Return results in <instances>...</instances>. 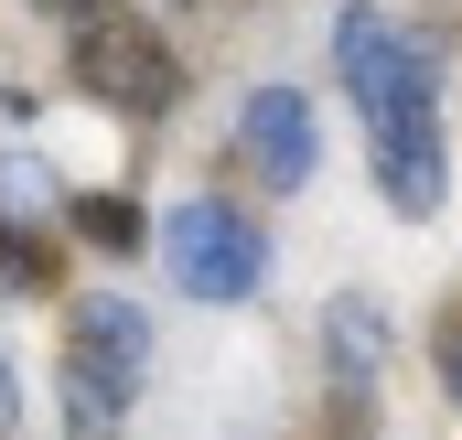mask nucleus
<instances>
[{"label":"nucleus","instance_id":"f257e3e1","mask_svg":"<svg viewBox=\"0 0 462 440\" xmlns=\"http://www.w3.org/2000/svg\"><path fill=\"white\" fill-rule=\"evenodd\" d=\"M140 365H151V323L129 312V290H87L76 323H65V365H54L65 440H118V430H129Z\"/></svg>","mask_w":462,"mask_h":440},{"label":"nucleus","instance_id":"f03ea898","mask_svg":"<svg viewBox=\"0 0 462 440\" xmlns=\"http://www.w3.org/2000/svg\"><path fill=\"white\" fill-rule=\"evenodd\" d=\"M334 76H345V97H355L365 118L441 108V54H430L409 22H387L376 0H355L345 22H334Z\"/></svg>","mask_w":462,"mask_h":440},{"label":"nucleus","instance_id":"7ed1b4c3","mask_svg":"<svg viewBox=\"0 0 462 440\" xmlns=\"http://www.w3.org/2000/svg\"><path fill=\"white\" fill-rule=\"evenodd\" d=\"M76 87L118 118H172L183 97V65L151 22H118V11H76Z\"/></svg>","mask_w":462,"mask_h":440},{"label":"nucleus","instance_id":"20e7f679","mask_svg":"<svg viewBox=\"0 0 462 440\" xmlns=\"http://www.w3.org/2000/svg\"><path fill=\"white\" fill-rule=\"evenodd\" d=\"M162 258H172V290H194V301H258V280H269V236H258V215H247V205H216V194L172 205Z\"/></svg>","mask_w":462,"mask_h":440},{"label":"nucleus","instance_id":"39448f33","mask_svg":"<svg viewBox=\"0 0 462 440\" xmlns=\"http://www.w3.org/2000/svg\"><path fill=\"white\" fill-rule=\"evenodd\" d=\"M236 161H247L269 194H301V183L323 172V129H312V97H301V87H258V97L236 108Z\"/></svg>","mask_w":462,"mask_h":440},{"label":"nucleus","instance_id":"423d86ee","mask_svg":"<svg viewBox=\"0 0 462 440\" xmlns=\"http://www.w3.org/2000/svg\"><path fill=\"white\" fill-rule=\"evenodd\" d=\"M365 151H376V194H387L398 215H441V194H452L441 108H398V118H365Z\"/></svg>","mask_w":462,"mask_h":440},{"label":"nucleus","instance_id":"0eeeda50","mask_svg":"<svg viewBox=\"0 0 462 440\" xmlns=\"http://www.w3.org/2000/svg\"><path fill=\"white\" fill-rule=\"evenodd\" d=\"M323 365H334V419L365 430V398H376V376H387V312L345 290V301L323 312Z\"/></svg>","mask_w":462,"mask_h":440},{"label":"nucleus","instance_id":"6e6552de","mask_svg":"<svg viewBox=\"0 0 462 440\" xmlns=\"http://www.w3.org/2000/svg\"><path fill=\"white\" fill-rule=\"evenodd\" d=\"M54 215V172L32 151H0V225H43Z\"/></svg>","mask_w":462,"mask_h":440},{"label":"nucleus","instance_id":"1a4fd4ad","mask_svg":"<svg viewBox=\"0 0 462 440\" xmlns=\"http://www.w3.org/2000/svg\"><path fill=\"white\" fill-rule=\"evenodd\" d=\"M76 236L108 247V258H129V247H140V205H129V194H76Z\"/></svg>","mask_w":462,"mask_h":440},{"label":"nucleus","instance_id":"9d476101","mask_svg":"<svg viewBox=\"0 0 462 440\" xmlns=\"http://www.w3.org/2000/svg\"><path fill=\"white\" fill-rule=\"evenodd\" d=\"M0 290H54V247H32V225H0Z\"/></svg>","mask_w":462,"mask_h":440},{"label":"nucleus","instance_id":"9b49d317","mask_svg":"<svg viewBox=\"0 0 462 440\" xmlns=\"http://www.w3.org/2000/svg\"><path fill=\"white\" fill-rule=\"evenodd\" d=\"M441 387H452V408H462V301L441 312Z\"/></svg>","mask_w":462,"mask_h":440},{"label":"nucleus","instance_id":"f8f14e48","mask_svg":"<svg viewBox=\"0 0 462 440\" xmlns=\"http://www.w3.org/2000/svg\"><path fill=\"white\" fill-rule=\"evenodd\" d=\"M11 419H22V387H11V365H0V430H11Z\"/></svg>","mask_w":462,"mask_h":440},{"label":"nucleus","instance_id":"ddd939ff","mask_svg":"<svg viewBox=\"0 0 462 440\" xmlns=\"http://www.w3.org/2000/svg\"><path fill=\"white\" fill-rule=\"evenodd\" d=\"M32 11H65V22H76V11H97V0H32Z\"/></svg>","mask_w":462,"mask_h":440}]
</instances>
